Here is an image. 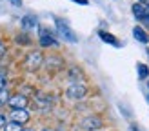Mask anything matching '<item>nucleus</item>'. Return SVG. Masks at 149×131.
<instances>
[{"label": "nucleus", "instance_id": "a211bd4d", "mask_svg": "<svg viewBox=\"0 0 149 131\" xmlns=\"http://www.w3.org/2000/svg\"><path fill=\"white\" fill-rule=\"evenodd\" d=\"M73 2H77V4H82V6H87V0H73Z\"/></svg>", "mask_w": 149, "mask_h": 131}, {"label": "nucleus", "instance_id": "f3484780", "mask_svg": "<svg viewBox=\"0 0 149 131\" xmlns=\"http://www.w3.org/2000/svg\"><path fill=\"white\" fill-rule=\"evenodd\" d=\"M9 2H11L13 6H17V7H20V6H22V0H9Z\"/></svg>", "mask_w": 149, "mask_h": 131}, {"label": "nucleus", "instance_id": "1a4fd4ad", "mask_svg": "<svg viewBox=\"0 0 149 131\" xmlns=\"http://www.w3.org/2000/svg\"><path fill=\"white\" fill-rule=\"evenodd\" d=\"M98 35H100V38H102L104 42H107V44H113V46H116V47L120 46V42H118V40H116V38H115V36L111 35V33H106V31H100Z\"/></svg>", "mask_w": 149, "mask_h": 131}, {"label": "nucleus", "instance_id": "4468645a", "mask_svg": "<svg viewBox=\"0 0 149 131\" xmlns=\"http://www.w3.org/2000/svg\"><path fill=\"white\" fill-rule=\"evenodd\" d=\"M4 53H6V44L2 42V38H0V58L4 56Z\"/></svg>", "mask_w": 149, "mask_h": 131}, {"label": "nucleus", "instance_id": "6e6552de", "mask_svg": "<svg viewBox=\"0 0 149 131\" xmlns=\"http://www.w3.org/2000/svg\"><path fill=\"white\" fill-rule=\"evenodd\" d=\"M40 44L44 47H47V46H55V40H53V36H51L46 29H42V35H40Z\"/></svg>", "mask_w": 149, "mask_h": 131}, {"label": "nucleus", "instance_id": "f03ea898", "mask_svg": "<svg viewBox=\"0 0 149 131\" xmlns=\"http://www.w3.org/2000/svg\"><path fill=\"white\" fill-rule=\"evenodd\" d=\"M56 31H58V35H60L64 40H68V42H77V40H78L77 35L71 31L69 26L65 24L64 20H56Z\"/></svg>", "mask_w": 149, "mask_h": 131}, {"label": "nucleus", "instance_id": "ddd939ff", "mask_svg": "<svg viewBox=\"0 0 149 131\" xmlns=\"http://www.w3.org/2000/svg\"><path fill=\"white\" fill-rule=\"evenodd\" d=\"M9 100V97H7L6 91H0V104H6V102Z\"/></svg>", "mask_w": 149, "mask_h": 131}, {"label": "nucleus", "instance_id": "aec40b11", "mask_svg": "<svg viewBox=\"0 0 149 131\" xmlns=\"http://www.w3.org/2000/svg\"><path fill=\"white\" fill-rule=\"evenodd\" d=\"M129 131H138V129H136L135 126H131V129H129Z\"/></svg>", "mask_w": 149, "mask_h": 131}, {"label": "nucleus", "instance_id": "6ab92c4d", "mask_svg": "<svg viewBox=\"0 0 149 131\" xmlns=\"http://www.w3.org/2000/svg\"><path fill=\"white\" fill-rule=\"evenodd\" d=\"M140 4H144V6H149V0H140Z\"/></svg>", "mask_w": 149, "mask_h": 131}, {"label": "nucleus", "instance_id": "dca6fc26", "mask_svg": "<svg viewBox=\"0 0 149 131\" xmlns=\"http://www.w3.org/2000/svg\"><path fill=\"white\" fill-rule=\"evenodd\" d=\"M4 86H6V78L0 75V91H4Z\"/></svg>", "mask_w": 149, "mask_h": 131}, {"label": "nucleus", "instance_id": "423d86ee", "mask_svg": "<svg viewBox=\"0 0 149 131\" xmlns=\"http://www.w3.org/2000/svg\"><path fill=\"white\" fill-rule=\"evenodd\" d=\"M7 104H9L13 109H26L27 98H26V95H13V97H9Z\"/></svg>", "mask_w": 149, "mask_h": 131}, {"label": "nucleus", "instance_id": "b1692460", "mask_svg": "<svg viewBox=\"0 0 149 131\" xmlns=\"http://www.w3.org/2000/svg\"><path fill=\"white\" fill-rule=\"evenodd\" d=\"M147 53H149V51H147Z\"/></svg>", "mask_w": 149, "mask_h": 131}, {"label": "nucleus", "instance_id": "4be33fe9", "mask_svg": "<svg viewBox=\"0 0 149 131\" xmlns=\"http://www.w3.org/2000/svg\"><path fill=\"white\" fill-rule=\"evenodd\" d=\"M22 131H33V129H22Z\"/></svg>", "mask_w": 149, "mask_h": 131}, {"label": "nucleus", "instance_id": "2eb2a0df", "mask_svg": "<svg viewBox=\"0 0 149 131\" xmlns=\"http://www.w3.org/2000/svg\"><path fill=\"white\" fill-rule=\"evenodd\" d=\"M6 124H7V122H6V116H4L2 113H0V128H4Z\"/></svg>", "mask_w": 149, "mask_h": 131}, {"label": "nucleus", "instance_id": "7ed1b4c3", "mask_svg": "<svg viewBox=\"0 0 149 131\" xmlns=\"http://www.w3.org/2000/svg\"><path fill=\"white\" fill-rule=\"evenodd\" d=\"M80 126L86 131H95V129L102 128V118L100 116H86V118H82Z\"/></svg>", "mask_w": 149, "mask_h": 131}, {"label": "nucleus", "instance_id": "20e7f679", "mask_svg": "<svg viewBox=\"0 0 149 131\" xmlns=\"http://www.w3.org/2000/svg\"><path fill=\"white\" fill-rule=\"evenodd\" d=\"M42 66V53L40 51H33V53H29L27 58H26V68L27 69H38Z\"/></svg>", "mask_w": 149, "mask_h": 131}, {"label": "nucleus", "instance_id": "9d476101", "mask_svg": "<svg viewBox=\"0 0 149 131\" xmlns=\"http://www.w3.org/2000/svg\"><path fill=\"white\" fill-rule=\"evenodd\" d=\"M35 26H36V18H35V17H31V15H27V17L22 18V27L29 29V27H35Z\"/></svg>", "mask_w": 149, "mask_h": 131}, {"label": "nucleus", "instance_id": "5701e85b", "mask_svg": "<svg viewBox=\"0 0 149 131\" xmlns=\"http://www.w3.org/2000/svg\"><path fill=\"white\" fill-rule=\"evenodd\" d=\"M147 86H149V80H147Z\"/></svg>", "mask_w": 149, "mask_h": 131}, {"label": "nucleus", "instance_id": "f257e3e1", "mask_svg": "<svg viewBox=\"0 0 149 131\" xmlns=\"http://www.w3.org/2000/svg\"><path fill=\"white\" fill-rule=\"evenodd\" d=\"M65 95H68L69 98H74V100H80V98H84L86 95H87V89H86V86L84 84H78V82H73L68 89H65Z\"/></svg>", "mask_w": 149, "mask_h": 131}, {"label": "nucleus", "instance_id": "f8f14e48", "mask_svg": "<svg viewBox=\"0 0 149 131\" xmlns=\"http://www.w3.org/2000/svg\"><path fill=\"white\" fill-rule=\"evenodd\" d=\"M138 77L140 78H147L149 77V69L146 64H138Z\"/></svg>", "mask_w": 149, "mask_h": 131}, {"label": "nucleus", "instance_id": "0eeeda50", "mask_svg": "<svg viewBox=\"0 0 149 131\" xmlns=\"http://www.w3.org/2000/svg\"><path fill=\"white\" fill-rule=\"evenodd\" d=\"M133 35H135V38H136L138 42H142V44H147V42H149V35L146 33V29H142L140 26L133 27Z\"/></svg>", "mask_w": 149, "mask_h": 131}, {"label": "nucleus", "instance_id": "39448f33", "mask_svg": "<svg viewBox=\"0 0 149 131\" xmlns=\"http://www.w3.org/2000/svg\"><path fill=\"white\" fill-rule=\"evenodd\" d=\"M9 120L11 122H18V124H26L29 120L27 109H13V111L9 113Z\"/></svg>", "mask_w": 149, "mask_h": 131}, {"label": "nucleus", "instance_id": "9b49d317", "mask_svg": "<svg viewBox=\"0 0 149 131\" xmlns=\"http://www.w3.org/2000/svg\"><path fill=\"white\" fill-rule=\"evenodd\" d=\"M6 131H22L24 128H22V124H18V122H9V124H6Z\"/></svg>", "mask_w": 149, "mask_h": 131}, {"label": "nucleus", "instance_id": "412c9836", "mask_svg": "<svg viewBox=\"0 0 149 131\" xmlns=\"http://www.w3.org/2000/svg\"><path fill=\"white\" fill-rule=\"evenodd\" d=\"M42 131H53V129H49V128H46V129H42Z\"/></svg>", "mask_w": 149, "mask_h": 131}]
</instances>
